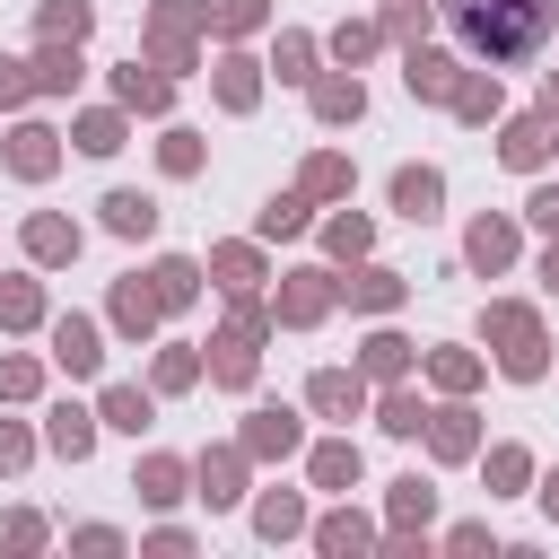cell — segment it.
<instances>
[{
	"instance_id": "obj_14",
	"label": "cell",
	"mask_w": 559,
	"mask_h": 559,
	"mask_svg": "<svg viewBox=\"0 0 559 559\" xmlns=\"http://www.w3.org/2000/svg\"><path fill=\"white\" fill-rule=\"evenodd\" d=\"M79 148H96V157L122 148V122H114V114H87V122H79Z\"/></svg>"
},
{
	"instance_id": "obj_12",
	"label": "cell",
	"mask_w": 559,
	"mask_h": 559,
	"mask_svg": "<svg viewBox=\"0 0 559 559\" xmlns=\"http://www.w3.org/2000/svg\"><path fill=\"white\" fill-rule=\"evenodd\" d=\"M44 35H52V44H79V35H87V9H79V0L44 9Z\"/></svg>"
},
{
	"instance_id": "obj_22",
	"label": "cell",
	"mask_w": 559,
	"mask_h": 559,
	"mask_svg": "<svg viewBox=\"0 0 559 559\" xmlns=\"http://www.w3.org/2000/svg\"><path fill=\"white\" fill-rule=\"evenodd\" d=\"M349 297H358V306H393V297H402V280H384V271H367V280H358Z\"/></svg>"
},
{
	"instance_id": "obj_34",
	"label": "cell",
	"mask_w": 559,
	"mask_h": 559,
	"mask_svg": "<svg viewBox=\"0 0 559 559\" xmlns=\"http://www.w3.org/2000/svg\"><path fill=\"white\" fill-rule=\"evenodd\" d=\"M550 280H559V245H550Z\"/></svg>"
},
{
	"instance_id": "obj_3",
	"label": "cell",
	"mask_w": 559,
	"mask_h": 559,
	"mask_svg": "<svg viewBox=\"0 0 559 559\" xmlns=\"http://www.w3.org/2000/svg\"><path fill=\"white\" fill-rule=\"evenodd\" d=\"M393 201H402L411 218H428V210H437V175H428V166H402V175H393Z\"/></svg>"
},
{
	"instance_id": "obj_10",
	"label": "cell",
	"mask_w": 559,
	"mask_h": 559,
	"mask_svg": "<svg viewBox=\"0 0 559 559\" xmlns=\"http://www.w3.org/2000/svg\"><path fill=\"white\" fill-rule=\"evenodd\" d=\"M9 157H17V175H44V166H52V131H35V122H26Z\"/></svg>"
},
{
	"instance_id": "obj_4",
	"label": "cell",
	"mask_w": 559,
	"mask_h": 559,
	"mask_svg": "<svg viewBox=\"0 0 559 559\" xmlns=\"http://www.w3.org/2000/svg\"><path fill=\"white\" fill-rule=\"evenodd\" d=\"M52 349H61V367H70V376H87V367H96V323H61V332H52Z\"/></svg>"
},
{
	"instance_id": "obj_32",
	"label": "cell",
	"mask_w": 559,
	"mask_h": 559,
	"mask_svg": "<svg viewBox=\"0 0 559 559\" xmlns=\"http://www.w3.org/2000/svg\"><path fill=\"white\" fill-rule=\"evenodd\" d=\"M17 454H26V437H17V428H0V463H17Z\"/></svg>"
},
{
	"instance_id": "obj_20",
	"label": "cell",
	"mask_w": 559,
	"mask_h": 559,
	"mask_svg": "<svg viewBox=\"0 0 559 559\" xmlns=\"http://www.w3.org/2000/svg\"><path fill=\"white\" fill-rule=\"evenodd\" d=\"M507 157L533 166V157H542V122H515V131H507Z\"/></svg>"
},
{
	"instance_id": "obj_35",
	"label": "cell",
	"mask_w": 559,
	"mask_h": 559,
	"mask_svg": "<svg viewBox=\"0 0 559 559\" xmlns=\"http://www.w3.org/2000/svg\"><path fill=\"white\" fill-rule=\"evenodd\" d=\"M550 515H559V480H550Z\"/></svg>"
},
{
	"instance_id": "obj_11",
	"label": "cell",
	"mask_w": 559,
	"mask_h": 559,
	"mask_svg": "<svg viewBox=\"0 0 559 559\" xmlns=\"http://www.w3.org/2000/svg\"><path fill=\"white\" fill-rule=\"evenodd\" d=\"M26 245H35L44 262H61V253H79V236H70L61 218H35V227H26Z\"/></svg>"
},
{
	"instance_id": "obj_15",
	"label": "cell",
	"mask_w": 559,
	"mask_h": 559,
	"mask_svg": "<svg viewBox=\"0 0 559 559\" xmlns=\"http://www.w3.org/2000/svg\"><path fill=\"white\" fill-rule=\"evenodd\" d=\"M192 297V262H157V306H183Z\"/></svg>"
},
{
	"instance_id": "obj_1",
	"label": "cell",
	"mask_w": 559,
	"mask_h": 559,
	"mask_svg": "<svg viewBox=\"0 0 559 559\" xmlns=\"http://www.w3.org/2000/svg\"><path fill=\"white\" fill-rule=\"evenodd\" d=\"M445 17L480 61H533L550 44V0H445Z\"/></svg>"
},
{
	"instance_id": "obj_24",
	"label": "cell",
	"mask_w": 559,
	"mask_h": 559,
	"mask_svg": "<svg viewBox=\"0 0 559 559\" xmlns=\"http://www.w3.org/2000/svg\"><path fill=\"white\" fill-rule=\"evenodd\" d=\"M262 227H271V236H288V227H306V201H271V210H262Z\"/></svg>"
},
{
	"instance_id": "obj_18",
	"label": "cell",
	"mask_w": 559,
	"mask_h": 559,
	"mask_svg": "<svg viewBox=\"0 0 559 559\" xmlns=\"http://www.w3.org/2000/svg\"><path fill=\"white\" fill-rule=\"evenodd\" d=\"M0 323H35V288H26V280L0 288Z\"/></svg>"
},
{
	"instance_id": "obj_30",
	"label": "cell",
	"mask_w": 559,
	"mask_h": 559,
	"mask_svg": "<svg viewBox=\"0 0 559 559\" xmlns=\"http://www.w3.org/2000/svg\"><path fill=\"white\" fill-rule=\"evenodd\" d=\"M26 87H35V70H17V61H0V105H17Z\"/></svg>"
},
{
	"instance_id": "obj_13",
	"label": "cell",
	"mask_w": 559,
	"mask_h": 559,
	"mask_svg": "<svg viewBox=\"0 0 559 559\" xmlns=\"http://www.w3.org/2000/svg\"><path fill=\"white\" fill-rule=\"evenodd\" d=\"M87 437H96L87 411H52V445H61V454H87Z\"/></svg>"
},
{
	"instance_id": "obj_31",
	"label": "cell",
	"mask_w": 559,
	"mask_h": 559,
	"mask_svg": "<svg viewBox=\"0 0 559 559\" xmlns=\"http://www.w3.org/2000/svg\"><path fill=\"white\" fill-rule=\"evenodd\" d=\"M262 17V0H218V26H253Z\"/></svg>"
},
{
	"instance_id": "obj_29",
	"label": "cell",
	"mask_w": 559,
	"mask_h": 559,
	"mask_svg": "<svg viewBox=\"0 0 559 559\" xmlns=\"http://www.w3.org/2000/svg\"><path fill=\"white\" fill-rule=\"evenodd\" d=\"M437 445H445V454H463V445H472V428H463V411H445V419H437Z\"/></svg>"
},
{
	"instance_id": "obj_7",
	"label": "cell",
	"mask_w": 559,
	"mask_h": 559,
	"mask_svg": "<svg viewBox=\"0 0 559 559\" xmlns=\"http://www.w3.org/2000/svg\"><path fill=\"white\" fill-rule=\"evenodd\" d=\"M105 218H114L122 236H148V227H157V210H148L140 192H114V201H105Z\"/></svg>"
},
{
	"instance_id": "obj_5",
	"label": "cell",
	"mask_w": 559,
	"mask_h": 559,
	"mask_svg": "<svg viewBox=\"0 0 559 559\" xmlns=\"http://www.w3.org/2000/svg\"><path fill=\"white\" fill-rule=\"evenodd\" d=\"M411 87L419 96H454V61L445 52H411Z\"/></svg>"
},
{
	"instance_id": "obj_27",
	"label": "cell",
	"mask_w": 559,
	"mask_h": 559,
	"mask_svg": "<svg viewBox=\"0 0 559 559\" xmlns=\"http://www.w3.org/2000/svg\"><path fill=\"white\" fill-rule=\"evenodd\" d=\"M454 105H463L472 122H489V105H498V87H454Z\"/></svg>"
},
{
	"instance_id": "obj_28",
	"label": "cell",
	"mask_w": 559,
	"mask_h": 559,
	"mask_svg": "<svg viewBox=\"0 0 559 559\" xmlns=\"http://www.w3.org/2000/svg\"><path fill=\"white\" fill-rule=\"evenodd\" d=\"M367 367H376V376H393V367H402V341H393V332H384V341H367Z\"/></svg>"
},
{
	"instance_id": "obj_16",
	"label": "cell",
	"mask_w": 559,
	"mask_h": 559,
	"mask_svg": "<svg viewBox=\"0 0 559 559\" xmlns=\"http://www.w3.org/2000/svg\"><path fill=\"white\" fill-rule=\"evenodd\" d=\"M314 472H323V489H341V480H358V454H349V445H323Z\"/></svg>"
},
{
	"instance_id": "obj_21",
	"label": "cell",
	"mask_w": 559,
	"mask_h": 559,
	"mask_svg": "<svg viewBox=\"0 0 559 559\" xmlns=\"http://www.w3.org/2000/svg\"><path fill=\"white\" fill-rule=\"evenodd\" d=\"M306 183H314V192H349V166H341V157H314Z\"/></svg>"
},
{
	"instance_id": "obj_9",
	"label": "cell",
	"mask_w": 559,
	"mask_h": 559,
	"mask_svg": "<svg viewBox=\"0 0 559 559\" xmlns=\"http://www.w3.org/2000/svg\"><path fill=\"white\" fill-rule=\"evenodd\" d=\"M122 105H148V114H157V105H166V79L131 61V70H122Z\"/></svg>"
},
{
	"instance_id": "obj_23",
	"label": "cell",
	"mask_w": 559,
	"mask_h": 559,
	"mask_svg": "<svg viewBox=\"0 0 559 559\" xmlns=\"http://www.w3.org/2000/svg\"><path fill=\"white\" fill-rule=\"evenodd\" d=\"M288 314H297V323H306V314H323V280H314V271L288 288Z\"/></svg>"
},
{
	"instance_id": "obj_17",
	"label": "cell",
	"mask_w": 559,
	"mask_h": 559,
	"mask_svg": "<svg viewBox=\"0 0 559 559\" xmlns=\"http://www.w3.org/2000/svg\"><path fill=\"white\" fill-rule=\"evenodd\" d=\"M70 79H79V61H70V52H61V44H52V52H44V61H35V87H70Z\"/></svg>"
},
{
	"instance_id": "obj_33",
	"label": "cell",
	"mask_w": 559,
	"mask_h": 559,
	"mask_svg": "<svg viewBox=\"0 0 559 559\" xmlns=\"http://www.w3.org/2000/svg\"><path fill=\"white\" fill-rule=\"evenodd\" d=\"M533 218H542V227H559V192H542V201H533Z\"/></svg>"
},
{
	"instance_id": "obj_19",
	"label": "cell",
	"mask_w": 559,
	"mask_h": 559,
	"mask_svg": "<svg viewBox=\"0 0 559 559\" xmlns=\"http://www.w3.org/2000/svg\"><path fill=\"white\" fill-rule=\"evenodd\" d=\"M314 402H323V411H358V384H349V376H314Z\"/></svg>"
},
{
	"instance_id": "obj_26",
	"label": "cell",
	"mask_w": 559,
	"mask_h": 559,
	"mask_svg": "<svg viewBox=\"0 0 559 559\" xmlns=\"http://www.w3.org/2000/svg\"><path fill=\"white\" fill-rule=\"evenodd\" d=\"M288 437H297V428H288L280 411H262V419H253V445H262V454H271V445H288Z\"/></svg>"
},
{
	"instance_id": "obj_8",
	"label": "cell",
	"mask_w": 559,
	"mask_h": 559,
	"mask_svg": "<svg viewBox=\"0 0 559 559\" xmlns=\"http://www.w3.org/2000/svg\"><path fill=\"white\" fill-rule=\"evenodd\" d=\"M507 253H515V236H507L498 218H480V227H472V262H480V271H498Z\"/></svg>"
},
{
	"instance_id": "obj_25",
	"label": "cell",
	"mask_w": 559,
	"mask_h": 559,
	"mask_svg": "<svg viewBox=\"0 0 559 559\" xmlns=\"http://www.w3.org/2000/svg\"><path fill=\"white\" fill-rule=\"evenodd\" d=\"M105 419H114V428H140V419H148V402H140V393H114V402H105Z\"/></svg>"
},
{
	"instance_id": "obj_2",
	"label": "cell",
	"mask_w": 559,
	"mask_h": 559,
	"mask_svg": "<svg viewBox=\"0 0 559 559\" xmlns=\"http://www.w3.org/2000/svg\"><path fill=\"white\" fill-rule=\"evenodd\" d=\"M489 323H498V341H507V376H542V332H533V314H524V306H498Z\"/></svg>"
},
{
	"instance_id": "obj_6",
	"label": "cell",
	"mask_w": 559,
	"mask_h": 559,
	"mask_svg": "<svg viewBox=\"0 0 559 559\" xmlns=\"http://www.w3.org/2000/svg\"><path fill=\"white\" fill-rule=\"evenodd\" d=\"M358 105H367V96H358V79H323V87H314V114H323V122H349Z\"/></svg>"
}]
</instances>
